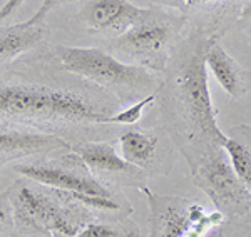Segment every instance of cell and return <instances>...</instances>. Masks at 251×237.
Returning a JSON list of instances; mask_svg holds the SVG:
<instances>
[{"label":"cell","mask_w":251,"mask_h":237,"mask_svg":"<svg viewBox=\"0 0 251 237\" xmlns=\"http://www.w3.org/2000/svg\"><path fill=\"white\" fill-rule=\"evenodd\" d=\"M154 3H159V5L164 7H171V9H177V10H186L188 9V2L186 0H152Z\"/></svg>","instance_id":"21"},{"label":"cell","mask_w":251,"mask_h":237,"mask_svg":"<svg viewBox=\"0 0 251 237\" xmlns=\"http://www.w3.org/2000/svg\"><path fill=\"white\" fill-rule=\"evenodd\" d=\"M169 92L174 102L173 109L181 117V124L189 129V137H209L216 146H221L226 135L216 124V110L208 89L204 55H193L181 65L173 77Z\"/></svg>","instance_id":"4"},{"label":"cell","mask_w":251,"mask_h":237,"mask_svg":"<svg viewBox=\"0 0 251 237\" xmlns=\"http://www.w3.org/2000/svg\"><path fill=\"white\" fill-rule=\"evenodd\" d=\"M204 64L213 72L214 79L223 87V90L234 99H240L246 92V82L243 70L234 60L229 57L220 43L213 42L204 50Z\"/></svg>","instance_id":"12"},{"label":"cell","mask_w":251,"mask_h":237,"mask_svg":"<svg viewBox=\"0 0 251 237\" xmlns=\"http://www.w3.org/2000/svg\"><path fill=\"white\" fill-rule=\"evenodd\" d=\"M75 237H131V232H127L124 227L112 226V224L87 222Z\"/></svg>","instance_id":"17"},{"label":"cell","mask_w":251,"mask_h":237,"mask_svg":"<svg viewBox=\"0 0 251 237\" xmlns=\"http://www.w3.org/2000/svg\"><path fill=\"white\" fill-rule=\"evenodd\" d=\"M15 224L22 232L75 237L87 224L86 209L62 191L19 180L9 192Z\"/></svg>","instance_id":"3"},{"label":"cell","mask_w":251,"mask_h":237,"mask_svg":"<svg viewBox=\"0 0 251 237\" xmlns=\"http://www.w3.org/2000/svg\"><path fill=\"white\" fill-rule=\"evenodd\" d=\"M196 180L220 209L234 211L248 207L251 194L234 175L223 149L201 164L196 172Z\"/></svg>","instance_id":"7"},{"label":"cell","mask_w":251,"mask_h":237,"mask_svg":"<svg viewBox=\"0 0 251 237\" xmlns=\"http://www.w3.org/2000/svg\"><path fill=\"white\" fill-rule=\"evenodd\" d=\"M188 5H201V3H208V2H213V0H186Z\"/></svg>","instance_id":"24"},{"label":"cell","mask_w":251,"mask_h":237,"mask_svg":"<svg viewBox=\"0 0 251 237\" xmlns=\"http://www.w3.org/2000/svg\"><path fill=\"white\" fill-rule=\"evenodd\" d=\"M72 151L97 180L104 179L106 182H114L119 179L121 182H126L139 177L141 174L139 169L126 162L109 142H80L75 144Z\"/></svg>","instance_id":"10"},{"label":"cell","mask_w":251,"mask_h":237,"mask_svg":"<svg viewBox=\"0 0 251 237\" xmlns=\"http://www.w3.org/2000/svg\"><path fill=\"white\" fill-rule=\"evenodd\" d=\"M220 147L225 151L226 159H228L234 175L251 194V151L241 140L228 137V135L225 137Z\"/></svg>","instance_id":"15"},{"label":"cell","mask_w":251,"mask_h":237,"mask_svg":"<svg viewBox=\"0 0 251 237\" xmlns=\"http://www.w3.org/2000/svg\"><path fill=\"white\" fill-rule=\"evenodd\" d=\"M15 220H14V212H12L10 206V199L9 195H2L0 197V234L10 231L14 227Z\"/></svg>","instance_id":"19"},{"label":"cell","mask_w":251,"mask_h":237,"mask_svg":"<svg viewBox=\"0 0 251 237\" xmlns=\"http://www.w3.org/2000/svg\"><path fill=\"white\" fill-rule=\"evenodd\" d=\"M72 2H75V0H44L42 5L39 7V10L29 20H25V23L27 25H44V20H46V17L50 12L57 10L59 7L69 5Z\"/></svg>","instance_id":"18"},{"label":"cell","mask_w":251,"mask_h":237,"mask_svg":"<svg viewBox=\"0 0 251 237\" xmlns=\"http://www.w3.org/2000/svg\"><path fill=\"white\" fill-rule=\"evenodd\" d=\"M15 237H54V234H42V232H22Z\"/></svg>","instance_id":"22"},{"label":"cell","mask_w":251,"mask_h":237,"mask_svg":"<svg viewBox=\"0 0 251 237\" xmlns=\"http://www.w3.org/2000/svg\"><path fill=\"white\" fill-rule=\"evenodd\" d=\"M151 206V237H189V229L204 219L203 209L181 197H159L146 191Z\"/></svg>","instance_id":"8"},{"label":"cell","mask_w":251,"mask_h":237,"mask_svg":"<svg viewBox=\"0 0 251 237\" xmlns=\"http://www.w3.org/2000/svg\"><path fill=\"white\" fill-rule=\"evenodd\" d=\"M44 37L42 25H17L0 27V67L10 64L19 55L25 54L40 43Z\"/></svg>","instance_id":"13"},{"label":"cell","mask_w":251,"mask_h":237,"mask_svg":"<svg viewBox=\"0 0 251 237\" xmlns=\"http://www.w3.org/2000/svg\"><path fill=\"white\" fill-rule=\"evenodd\" d=\"M156 100V94L146 95L139 100V102L129 106L127 109L119 112V114H114L109 117V124H136L137 120L143 117V112L148 106H151Z\"/></svg>","instance_id":"16"},{"label":"cell","mask_w":251,"mask_h":237,"mask_svg":"<svg viewBox=\"0 0 251 237\" xmlns=\"http://www.w3.org/2000/svg\"><path fill=\"white\" fill-rule=\"evenodd\" d=\"M52 55L69 74L77 75L121 99L156 94V80L148 69L121 62L97 47L57 45L52 50Z\"/></svg>","instance_id":"2"},{"label":"cell","mask_w":251,"mask_h":237,"mask_svg":"<svg viewBox=\"0 0 251 237\" xmlns=\"http://www.w3.org/2000/svg\"><path fill=\"white\" fill-rule=\"evenodd\" d=\"M148 14L129 0H92L84 9L82 19L91 29L102 34L123 35Z\"/></svg>","instance_id":"11"},{"label":"cell","mask_w":251,"mask_h":237,"mask_svg":"<svg viewBox=\"0 0 251 237\" xmlns=\"http://www.w3.org/2000/svg\"><path fill=\"white\" fill-rule=\"evenodd\" d=\"M67 147V140L54 134L0 127V166L17 159L54 154Z\"/></svg>","instance_id":"9"},{"label":"cell","mask_w":251,"mask_h":237,"mask_svg":"<svg viewBox=\"0 0 251 237\" xmlns=\"http://www.w3.org/2000/svg\"><path fill=\"white\" fill-rule=\"evenodd\" d=\"M24 2H25V0H7L5 5L0 9V22H3V20L12 17V15L24 5Z\"/></svg>","instance_id":"20"},{"label":"cell","mask_w":251,"mask_h":237,"mask_svg":"<svg viewBox=\"0 0 251 237\" xmlns=\"http://www.w3.org/2000/svg\"><path fill=\"white\" fill-rule=\"evenodd\" d=\"M112 97L80 79H30L0 74V119L47 129L92 127L109 124Z\"/></svg>","instance_id":"1"},{"label":"cell","mask_w":251,"mask_h":237,"mask_svg":"<svg viewBox=\"0 0 251 237\" xmlns=\"http://www.w3.org/2000/svg\"><path fill=\"white\" fill-rule=\"evenodd\" d=\"M241 17H243V19H251V0H250V3H248V5H246L245 9H243Z\"/></svg>","instance_id":"23"},{"label":"cell","mask_w":251,"mask_h":237,"mask_svg":"<svg viewBox=\"0 0 251 237\" xmlns=\"http://www.w3.org/2000/svg\"><path fill=\"white\" fill-rule=\"evenodd\" d=\"M181 25V19L148 10L139 22L116 37L112 49L136 62V65L163 70Z\"/></svg>","instance_id":"5"},{"label":"cell","mask_w":251,"mask_h":237,"mask_svg":"<svg viewBox=\"0 0 251 237\" xmlns=\"http://www.w3.org/2000/svg\"><path fill=\"white\" fill-rule=\"evenodd\" d=\"M15 171L20 175L27 177L32 182L50 189H57L74 194L97 195L109 197L114 195L100 180H97L89 172L86 164L77 155H62L54 160H40V162H27L15 166Z\"/></svg>","instance_id":"6"},{"label":"cell","mask_w":251,"mask_h":237,"mask_svg":"<svg viewBox=\"0 0 251 237\" xmlns=\"http://www.w3.org/2000/svg\"><path fill=\"white\" fill-rule=\"evenodd\" d=\"M121 155L127 164L141 169H148L156 157L159 137L156 134H144L139 130H127L121 135Z\"/></svg>","instance_id":"14"}]
</instances>
